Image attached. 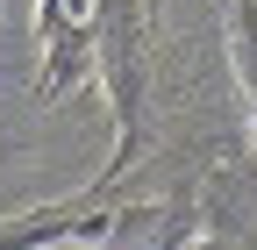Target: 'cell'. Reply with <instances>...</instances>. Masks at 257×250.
<instances>
[{
    "label": "cell",
    "mask_w": 257,
    "mask_h": 250,
    "mask_svg": "<svg viewBox=\"0 0 257 250\" xmlns=\"http://www.w3.org/2000/svg\"><path fill=\"white\" fill-rule=\"evenodd\" d=\"M150 15L157 0H36V100H57L64 86L93 79L114 107V165H128L143 129V79H150Z\"/></svg>",
    "instance_id": "1"
},
{
    "label": "cell",
    "mask_w": 257,
    "mask_h": 250,
    "mask_svg": "<svg viewBox=\"0 0 257 250\" xmlns=\"http://www.w3.org/2000/svg\"><path fill=\"white\" fill-rule=\"evenodd\" d=\"M236 15V72L250 86V114H257V0H229Z\"/></svg>",
    "instance_id": "2"
}]
</instances>
